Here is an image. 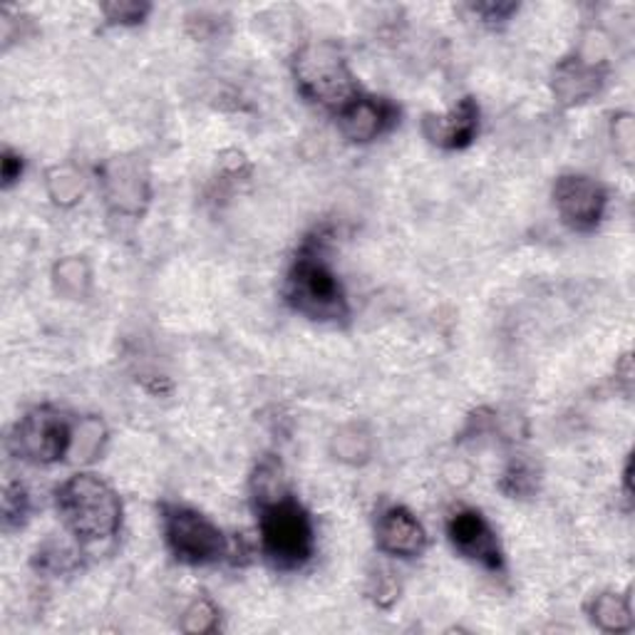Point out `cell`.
<instances>
[{
    "label": "cell",
    "mask_w": 635,
    "mask_h": 635,
    "mask_svg": "<svg viewBox=\"0 0 635 635\" xmlns=\"http://www.w3.org/2000/svg\"><path fill=\"white\" fill-rule=\"evenodd\" d=\"M323 234L305 241L289 268L283 295L309 321L341 325L350 318V303L341 279L323 256Z\"/></svg>",
    "instance_id": "obj_1"
},
{
    "label": "cell",
    "mask_w": 635,
    "mask_h": 635,
    "mask_svg": "<svg viewBox=\"0 0 635 635\" xmlns=\"http://www.w3.org/2000/svg\"><path fill=\"white\" fill-rule=\"evenodd\" d=\"M55 504L72 539L80 546L109 541L123 527V499L100 475L78 472L55 491Z\"/></svg>",
    "instance_id": "obj_2"
},
{
    "label": "cell",
    "mask_w": 635,
    "mask_h": 635,
    "mask_svg": "<svg viewBox=\"0 0 635 635\" xmlns=\"http://www.w3.org/2000/svg\"><path fill=\"white\" fill-rule=\"evenodd\" d=\"M261 554L276 572H299L315 554V529L311 514L291 491L258 504Z\"/></svg>",
    "instance_id": "obj_3"
},
{
    "label": "cell",
    "mask_w": 635,
    "mask_h": 635,
    "mask_svg": "<svg viewBox=\"0 0 635 635\" xmlns=\"http://www.w3.org/2000/svg\"><path fill=\"white\" fill-rule=\"evenodd\" d=\"M293 80L299 92L313 105L331 113L341 109L360 95L345 52L333 40H313L293 55Z\"/></svg>",
    "instance_id": "obj_4"
},
{
    "label": "cell",
    "mask_w": 635,
    "mask_h": 635,
    "mask_svg": "<svg viewBox=\"0 0 635 635\" xmlns=\"http://www.w3.org/2000/svg\"><path fill=\"white\" fill-rule=\"evenodd\" d=\"M164 541L172 556L186 566H212L228 558L232 539L206 517L184 504H162Z\"/></svg>",
    "instance_id": "obj_5"
},
{
    "label": "cell",
    "mask_w": 635,
    "mask_h": 635,
    "mask_svg": "<svg viewBox=\"0 0 635 635\" xmlns=\"http://www.w3.org/2000/svg\"><path fill=\"white\" fill-rule=\"evenodd\" d=\"M75 427L52 404H38L28 410L8 437V450L26 465L48 467L60 462L72 450Z\"/></svg>",
    "instance_id": "obj_6"
},
{
    "label": "cell",
    "mask_w": 635,
    "mask_h": 635,
    "mask_svg": "<svg viewBox=\"0 0 635 635\" xmlns=\"http://www.w3.org/2000/svg\"><path fill=\"white\" fill-rule=\"evenodd\" d=\"M102 199L107 209L125 216L141 218L152 204V174L147 162L137 155H115L97 169Z\"/></svg>",
    "instance_id": "obj_7"
},
{
    "label": "cell",
    "mask_w": 635,
    "mask_h": 635,
    "mask_svg": "<svg viewBox=\"0 0 635 635\" xmlns=\"http://www.w3.org/2000/svg\"><path fill=\"white\" fill-rule=\"evenodd\" d=\"M551 199L556 214L572 232H594L604 222L608 209V192L598 179L588 174H561L554 182Z\"/></svg>",
    "instance_id": "obj_8"
},
{
    "label": "cell",
    "mask_w": 635,
    "mask_h": 635,
    "mask_svg": "<svg viewBox=\"0 0 635 635\" xmlns=\"http://www.w3.org/2000/svg\"><path fill=\"white\" fill-rule=\"evenodd\" d=\"M447 539L459 556L491 574L504 572V566H507L497 531L491 529L485 514L477 509L455 511L447 521Z\"/></svg>",
    "instance_id": "obj_9"
},
{
    "label": "cell",
    "mask_w": 635,
    "mask_h": 635,
    "mask_svg": "<svg viewBox=\"0 0 635 635\" xmlns=\"http://www.w3.org/2000/svg\"><path fill=\"white\" fill-rule=\"evenodd\" d=\"M338 129L353 145H370V141L388 135L400 123V107L388 97L363 95L353 97L341 113H335Z\"/></svg>",
    "instance_id": "obj_10"
},
{
    "label": "cell",
    "mask_w": 635,
    "mask_h": 635,
    "mask_svg": "<svg viewBox=\"0 0 635 635\" xmlns=\"http://www.w3.org/2000/svg\"><path fill=\"white\" fill-rule=\"evenodd\" d=\"M608 65L606 60L586 58V55H572L554 68L551 90L558 105L576 107L588 102L590 97L600 92L606 82Z\"/></svg>",
    "instance_id": "obj_11"
},
{
    "label": "cell",
    "mask_w": 635,
    "mask_h": 635,
    "mask_svg": "<svg viewBox=\"0 0 635 635\" xmlns=\"http://www.w3.org/2000/svg\"><path fill=\"white\" fill-rule=\"evenodd\" d=\"M422 135L437 149H467L479 135V105L475 97H462L442 115L427 113L422 117Z\"/></svg>",
    "instance_id": "obj_12"
},
{
    "label": "cell",
    "mask_w": 635,
    "mask_h": 635,
    "mask_svg": "<svg viewBox=\"0 0 635 635\" xmlns=\"http://www.w3.org/2000/svg\"><path fill=\"white\" fill-rule=\"evenodd\" d=\"M375 544L388 556L418 558L427 549V531L422 521L408 507L390 504V507L378 514Z\"/></svg>",
    "instance_id": "obj_13"
},
{
    "label": "cell",
    "mask_w": 635,
    "mask_h": 635,
    "mask_svg": "<svg viewBox=\"0 0 635 635\" xmlns=\"http://www.w3.org/2000/svg\"><path fill=\"white\" fill-rule=\"evenodd\" d=\"M588 618L604 633H631L635 628L631 590L628 594L604 590V594L594 596L588 604Z\"/></svg>",
    "instance_id": "obj_14"
},
{
    "label": "cell",
    "mask_w": 635,
    "mask_h": 635,
    "mask_svg": "<svg viewBox=\"0 0 635 635\" xmlns=\"http://www.w3.org/2000/svg\"><path fill=\"white\" fill-rule=\"evenodd\" d=\"M52 286L62 299L82 301L92 291V268L82 256H65L52 268Z\"/></svg>",
    "instance_id": "obj_15"
},
{
    "label": "cell",
    "mask_w": 635,
    "mask_h": 635,
    "mask_svg": "<svg viewBox=\"0 0 635 635\" xmlns=\"http://www.w3.org/2000/svg\"><path fill=\"white\" fill-rule=\"evenodd\" d=\"M46 189L55 206H62V209H70L78 202H82L85 194V179L80 169L75 164H55L46 174Z\"/></svg>",
    "instance_id": "obj_16"
},
{
    "label": "cell",
    "mask_w": 635,
    "mask_h": 635,
    "mask_svg": "<svg viewBox=\"0 0 635 635\" xmlns=\"http://www.w3.org/2000/svg\"><path fill=\"white\" fill-rule=\"evenodd\" d=\"M289 491L291 489L286 481V472H283L279 459L266 457L264 462L256 465L254 475H251V499H254V507L289 495Z\"/></svg>",
    "instance_id": "obj_17"
},
{
    "label": "cell",
    "mask_w": 635,
    "mask_h": 635,
    "mask_svg": "<svg viewBox=\"0 0 635 635\" xmlns=\"http://www.w3.org/2000/svg\"><path fill=\"white\" fill-rule=\"evenodd\" d=\"M331 450L341 462L363 465L372 455V437L365 432L363 424H345L343 430L333 434Z\"/></svg>",
    "instance_id": "obj_18"
},
{
    "label": "cell",
    "mask_w": 635,
    "mask_h": 635,
    "mask_svg": "<svg viewBox=\"0 0 635 635\" xmlns=\"http://www.w3.org/2000/svg\"><path fill=\"white\" fill-rule=\"evenodd\" d=\"M539 487V472L524 457L511 459L499 479V489L511 499H527Z\"/></svg>",
    "instance_id": "obj_19"
},
{
    "label": "cell",
    "mask_w": 635,
    "mask_h": 635,
    "mask_svg": "<svg viewBox=\"0 0 635 635\" xmlns=\"http://www.w3.org/2000/svg\"><path fill=\"white\" fill-rule=\"evenodd\" d=\"M40 572L46 574H68L78 566V549L65 541L58 539H48L46 544L40 546L36 551V558H32Z\"/></svg>",
    "instance_id": "obj_20"
},
{
    "label": "cell",
    "mask_w": 635,
    "mask_h": 635,
    "mask_svg": "<svg viewBox=\"0 0 635 635\" xmlns=\"http://www.w3.org/2000/svg\"><path fill=\"white\" fill-rule=\"evenodd\" d=\"M222 621V610L209 596H196L189 606H186L179 628L184 633H214Z\"/></svg>",
    "instance_id": "obj_21"
},
{
    "label": "cell",
    "mask_w": 635,
    "mask_h": 635,
    "mask_svg": "<svg viewBox=\"0 0 635 635\" xmlns=\"http://www.w3.org/2000/svg\"><path fill=\"white\" fill-rule=\"evenodd\" d=\"M30 517V495L20 481H6L3 487V527L13 531L26 527Z\"/></svg>",
    "instance_id": "obj_22"
},
{
    "label": "cell",
    "mask_w": 635,
    "mask_h": 635,
    "mask_svg": "<svg viewBox=\"0 0 635 635\" xmlns=\"http://www.w3.org/2000/svg\"><path fill=\"white\" fill-rule=\"evenodd\" d=\"M102 16L109 26H139L145 23L147 16L152 13V6L145 0H109V3L100 6Z\"/></svg>",
    "instance_id": "obj_23"
},
{
    "label": "cell",
    "mask_w": 635,
    "mask_h": 635,
    "mask_svg": "<svg viewBox=\"0 0 635 635\" xmlns=\"http://www.w3.org/2000/svg\"><path fill=\"white\" fill-rule=\"evenodd\" d=\"M102 442H105V424L95 418L82 420L80 427H75L70 455L87 462V459H95L97 452L102 450Z\"/></svg>",
    "instance_id": "obj_24"
},
{
    "label": "cell",
    "mask_w": 635,
    "mask_h": 635,
    "mask_svg": "<svg viewBox=\"0 0 635 635\" xmlns=\"http://www.w3.org/2000/svg\"><path fill=\"white\" fill-rule=\"evenodd\" d=\"M368 596L378 608L395 606L398 598H400V584H398L395 574L385 572V568H378V574L370 576Z\"/></svg>",
    "instance_id": "obj_25"
},
{
    "label": "cell",
    "mask_w": 635,
    "mask_h": 635,
    "mask_svg": "<svg viewBox=\"0 0 635 635\" xmlns=\"http://www.w3.org/2000/svg\"><path fill=\"white\" fill-rule=\"evenodd\" d=\"M469 10L481 20V23L487 26H499V23H507V20L517 13L519 6L517 3H501V0H487V3H472Z\"/></svg>",
    "instance_id": "obj_26"
},
{
    "label": "cell",
    "mask_w": 635,
    "mask_h": 635,
    "mask_svg": "<svg viewBox=\"0 0 635 635\" xmlns=\"http://www.w3.org/2000/svg\"><path fill=\"white\" fill-rule=\"evenodd\" d=\"M610 135H613V145H616V152L628 162L631 152H633V117L628 113L613 115Z\"/></svg>",
    "instance_id": "obj_27"
},
{
    "label": "cell",
    "mask_w": 635,
    "mask_h": 635,
    "mask_svg": "<svg viewBox=\"0 0 635 635\" xmlns=\"http://www.w3.org/2000/svg\"><path fill=\"white\" fill-rule=\"evenodd\" d=\"M26 172V159L20 152L6 147L3 149V159H0V177H3V189H10V186L18 184L20 177Z\"/></svg>",
    "instance_id": "obj_28"
}]
</instances>
